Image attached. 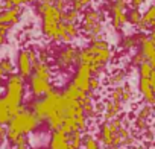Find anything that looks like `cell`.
Instances as JSON below:
<instances>
[{
    "instance_id": "obj_8",
    "label": "cell",
    "mask_w": 155,
    "mask_h": 149,
    "mask_svg": "<svg viewBox=\"0 0 155 149\" xmlns=\"http://www.w3.org/2000/svg\"><path fill=\"white\" fill-rule=\"evenodd\" d=\"M41 125V120L38 119V116L32 111V110H28V108H21L12 119L11 122L8 123V128L18 132V134H31L34 132L38 126Z\"/></svg>"
},
{
    "instance_id": "obj_10",
    "label": "cell",
    "mask_w": 155,
    "mask_h": 149,
    "mask_svg": "<svg viewBox=\"0 0 155 149\" xmlns=\"http://www.w3.org/2000/svg\"><path fill=\"white\" fill-rule=\"evenodd\" d=\"M93 78V71L90 68L88 64H82L79 62L74 68V74L71 78V84H74L78 88L84 93H90V81Z\"/></svg>"
},
{
    "instance_id": "obj_17",
    "label": "cell",
    "mask_w": 155,
    "mask_h": 149,
    "mask_svg": "<svg viewBox=\"0 0 155 149\" xmlns=\"http://www.w3.org/2000/svg\"><path fill=\"white\" fill-rule=\"evenodd\" d=\"M49 147L50 149H71L70 147V143H68V135L64 131H61V129L52 131Z\"/></svg>"
},
{
    "instance_id": "obj_6",
    "label": "cell",
    "mask_w": 155,
    "mask_h": 149,
    "mask_svg": "<svg viewBox=\"0 0 155 149\" xmlns=\"http://www.w3.org/2000/svg\"><path fill=\"white\" fill-rule=\"evenodd\" d=\"M138 73V82L137 90L143 102L155 107V67L149 62H143L137 67Z\"/></svg>"
},
{
    "instance_id": "obj_2",
    "label": "cell",
    "mask_w": 155,
    "mask_h": 149,
    "mask_svg": "<svg viewBox=\"0 0 155 149\" xmlns=\"http://www.w3.org/2000/svg\"><path fill=\"white\" fill-rule=\"evenodd\" d=\"M114 58V49L110 44L108 40L99 38L88 41L87 46L81 47L79 50V62L88 64L93 76H99L107 70V65L113 61Z\"/></svg>"
},
{
    "instance_id": "obj_18",
    "label": "cell",
    "mask_w": 155,
    "mask_h": 149,
    "mask_svg": "<svg viewBox=\"0 0 155 149\" xmlns=\"http://www.w3.org/2000/svg\"><path fill=\"white\" fill-rule=\"evenodd\" d=\"M21 6H14L11 9H3V11H0V25H15L20 22V17H21Z\"/></svg>"
},
{
    "instance_id": "obj_21",
    "label": "cell",
    "mask_w": 155,
    "mask_h": 149,
    "mask_svg": "<svg viewBox=\"0 0 155 149\" xmlns=\"http://www.w3.org/2000/svg\"><path fill=\"white\" fill-rule=\"evenodd\" d=\"M128 25L143 31V12L137 8H129L128 9Z\"/></svg>"
},
{
    "instance_id": "obj_24",
    "label": "cell",
    "mask_w": 155,
    "mask_h": 149,
    "mask_svg": "<svg viewBox=\"0 0 155 149\" xmlns=\"http://www.w3.org/2000/svg\"><path fill=\"white\" fill-rule=\"evenodd\" d=\"M82 147L84 149H101V144H99V140L93 134L87 132V134H84V146Z\"/></svg>"
},
{
    "instance_id": "obj_5",
    "label": "cell",
    "mask_w": 155,
    "mask_h": 149,
    "mask_svg": "<svg viewBox=\"0 0 155 149\" xmlns=\"http://www.w3.org/2000/svg\"><path fill=\"white\" fill-rule=\"evenodd\" d=\"M23 98H25V78L18 73H11L6 81V93L3 96L5 105L9 108L12 117L23 108Z\"/></svg>"
},
{
    "instance_id": "obj_31",
    "label": "cell",
    "mask_w": 155,
    "mask_h": 149,
    "mask_svg": "<svg viewBox=\"0 0 155 149\" xmlns=\"http://www.w3.org/2000/svg\"><path fill=\"white\" fill-rule=\"evenodd\" d=\"M147 37L155 43V25H152V26L149 28V34H147Z\"/></svg>"
},
{
    "instance_id": "obj_20",
    "label": "cell",
    "mask_w": 155,
    "mask_h": 149,
    "mask_svg": "<svg viewBox=\"0 0 155 149\" xmlns=\"http://www.w3.org/2000/svg\"><path fill=\"white\" fill-rule=\"evenodd\" d=\"M126 81H128V71H126V68H117V70L111 71L107 76V84L111 88L123 85V84H126Z\"/></svg>"
},
{
    "instance_id": "obj_37",
    "label": "cell",
    "mask_w": 155,
    "mask_h": 149,
    "mask_svg": "<svg viewBox=\"0 0 155 149\" xmlns=\"http://www.w3.org/2000/svg\"><path fill=\"white\" fill-rule=\"evenodd\" d=\"M2 8H3V5H2V3H0V11H2Z\"/></svg>"
},
{
    "instance_id": "obj_15",
    "label": "cell",
    "mask_w": 155,
    "mask_h": 149,
    "mask_svg": "<svg viewBox=\"0 0 155 149\" xmlns=\"http://www.w3.org/2000/svg\"><path fill=\"white\" fill-rule=\"evenodd\" d=\"M123 108H125V105H122L120 102H116V101L107 99V101H104L102 119H104V120H113V119H117V117L122 114Z\"/></svg>"
},
{
    "instance_id": "obj_25",
    "label": "cell",
    "mask_w": 155,
    "mask_h": 149,
    "mask_svg": "<svg viewBox=\"0 0 155 149\" xmlns=\"http://www.w3.org/2000/svg\"><path fill=\"white\" fill-rule=\"evenodd\" d=\"M93 3H94V0H71V8L82 14L85 9L91 8Z\"/></svg>"
},
{
    "instance_id": "obj_34",
    "label": "cell",
    "mask_w": 155,
    "mask_h": 149,
    "mask_svg": "<svg viewBox=\"0 0 155 149\" xmlns=\"http://www.w3.org/2000/svg\"><path fill=\"white\" fill-rule=\"evenodd\" d=\"M5 76H6V73H5V70L2 68V65H0V81H2Z\"/></svg>"
},
{
    "instance_id": "obj_1",
    "label": "cell",
    "mask_w": 155,
    "mask_h": 149,
    "mask_svg": "<svg viewBox=\"0 0 155 149\" xmlns=\"http://www.w3.org/2000/svg\"><path fill=\"white\" fill-rule=\"evenodd\" d=\"M37 12L41 18V34L52 43L68 44L82 35L79 23L65 22L64 11L58 9L53 2H38Z\"/></svg>"
},
{
    "instance_id": "obj_26",
    "label": "cell",
    "mask_w": 155,
    "mask_h": 149,
    "mask_svg": "<svg viewBox=\"0 0 155 149\" xmlns=\"http://www.w3.org/2000/svg\"><path fill=\"white\" fill-rule=\"evenodd\" d=\"M32 2H35V0H5L3 9H11L14 6H23V5H28Z\"/></svg>"
},
{
    "instance_id": "obj_16",
    "label": "cell",
    "mask_w": 155,
    "mask_h": 149,
    "mask_svg": "<svg viewBox=\"0 0 155 149\" xmlns=\"http://www.w3.org/2000/svg\"><path fill=\"white\" fill-rule=\"evenodd\" d=\"M144 37H146V35H144L143 32H135V34L125 35V37H122V40L119 41L120 49H122V50H125V52L132 50V49H138Z\"/></svg>"
},
{
    "instance_id": "obj_29",
    "label": "cell",
    "mask_w": 155,
    "mask_h": 149,
    "mask_svg": "<svg viewBox=\"0 0 155 149\" xmlns=\"http://www.w3.org/2000/svg\"><path fill=\"white\" fill-rule=\"evenodd\" d=\"M0 65H2V68L5 70V73H6V74L14 73V62H12L9 58H3V59H0Z\"/></svg>"
},
{
    "instance_id": "obj_27",
    "label": "cell",
    "mask_w": 155,
    "mask_h": 149,
    "mask_svg": "<svg viewBox=\"0 0 155 149\" xmlns=\"http://www.w3.org/2000/svg\"><path fill=\"white\" fill-rule=\"evenodd\" d=\"M129 62H131V65H132V67H138V65H141V64H143V62H146V61H144L143 53H141V52L137 49V50L132 53V56H131Z\"/></svg>"
},
{
    "instance_id": "obj_30",
    "label": "cell",
    "mask_w": 155,
    "mask_h": 149,
    "mask_svg": "<svg viewBox=\"0 0 155 149\" xmlns=\"http://www.w3.org/2000/svg\"><path fill=\"white\" fill-rule=\"evenodd\" d=\"M146 2H147V0H128L129 8H137V9H140Z\"/></svg>"
},
{
    "instance_id": "obj_7",
    "label": "cell",
    "mask_w": 155,
    "mask_h": 149,
    "mask_svg": "<svg viewBox=\"0 0 155 149\" xmlns=\"http://www.w3.org/2000/svg\"><path fill=\"white\" fill-rule=\"evenodd\" d=\"M79 47H76L73 43L68 44H59L53 50V67L61 71H68L71 68H76L79 64Z\"/></svg>"
},
{
    "instance_id": "obj_3",
    "label": "cell",
    "mask_w": 155,
    "mask_h": 149,
    "mask_svg": "<svg viewBox=\"0 0 155 149\" xmlns=\"http://www.w3.org/2000/svg\"><path fill=\"white\" fill-rule=\"evenodd\" d=\"M99 141L108 149H119L126 146H134L132 132L125 122V119L104 120L99 128Z\"/></svg>"
},
{
    "instance_id": "obj_33",
    "label": "cell",
    "mask_w": 155,
    "mask_h": 149,
    "mask_svg": "<svg viewBox=\"0 0 155 149\" xmlns=\"http://www.w3.org/2000/svg\"><path fill=\"white\" fill-rule=\"evenodd\" d=\"M5 41H6V35L5 34H0V46L5 44Z\"/></svg>"
},
{
    "instance_id": "obj_28",
    "label": "cell",
    "mask_w": 155,
    "mask_h": 149,
    "mask_svg": "<svg viewBox=\"0 0 155 149\" xmlns=\"http://www.w3.org/2000/svg\"><path fill=\"white\" fill-rule=\"evenodd\" d=\"M101 88H102V81H101V78H99V76H93L91 81H90V93L94 96L96 93L101 91Z\"/></svg>"
},
{
    "instance_id": "obj_9",
    "label": "cell",
    "mask_w": 155,
    "mask_h": 149,
    "mask_svg": "<svg viewBox=\"0 0 155 149\" xmlns=\"http://www.w3.org/2000/svg\"><path fill=\"white\" fill-rule=\"evenodd\" d=\"M107 14H110V23L114 31L122 32L128 25V0H116V2H105Z\"/></svg>"
},
{
    "instance_id": "obj_32",
    "label": "cell",
    "mask_w": 155,
    "mask_h": 149,
    "mask_svg": "<svg viewBox=\"0 0 155 149\" xmlns=\"http://www.w3.org/2000/svg\"><path fill=\"white\" fill-rule=\"evenodd\" d=\"M14 149H29V143H23V144H17V146H14Z\"/></svg>"
},
{
    "instance_id": "obj_39",
    "label": "cell",
    "mask_w": 155,
    "mask_h": 149,
    "mask_svg": "<svg viewBox=\"0 0 155 149\" xmlns=\"http://www.w3.org/2000/svg\"><path fill=\"white\" fill-rule=\"evenodd\" d=\"M0 143H2V137H0Z\"/></svg>"
},
{
    "instance_id": "obj_40",
    "label": "cell",
    "mask_w": 155,
    "mask_h": 149,
    "mask_svg": "<svg viewBox=\"0 0 155 149\" xmlns=\"http://www.w3.org/2000/svg\"><path fill=\"white\" fill-rule=\"evenodd\" d=\"M70 2H71V0H70Z\"/></svg>"
},
{
    "instance_id": "obj_14",
    "label": "cell",
    "mask_w": 155,
    "mask_h": 149,
    "mask_svg": "<svg viewBox=\"0 0 155 149\" xmlns=\"http://www.w3.org/2000/svg\"><path fill=\"white\" fill-rule=\"evenodd\" d=\"M17 70H18V74H20V76H23L25 79H29L31 74L34 73V61L31 58L29 49H21L18 52V56H17Z\"/></svg>"
},
{
    "instance_id": "obj_4",
    "label": "cell",
    "mask_w": 155,
    "mask_h": 149,
    "mask_svg": "<svg viewBox=\"0 0 155 149\" xmlns=\"http://www.w3.org/2000/svg\"><path fill=\"white\" fill-rule=\"evenodd\" d=\"M105 14H107V5L101 6H91L85 9L81 14L79 28L87 41L104 38L105 32Z\"/></svg>"
},
{
    "instance_id": "obj_23",
    "label": "cell",
    "mask_w": 155,
    "mask_h": 149,
    "mask_svg": "<svg viewBox=\"0 0 155 149\" xmlns=\"http://www.w3.org/2000/svg\"><path fill=\"white\" fill-rule=\"evenodd\" d=\"M152 25H155V0L143 12V29H149Z\"/></svg>"
},
{
    "instance_id": "obj_38",
    "label": "cell",
    "mask_w": 155,
    "mask_h": 149,
    "mask_svg": "<svg viewBox=\"0 0 155 149\" xmlns=\"http://www.w3.org/2000/svg\"><path fill=\"white\" fill-rule=\"evenodd\" d=\"M101 149H108V147H105V146H104V147H101Z\"/></svg>"
},
{
    "instance_id": "obj_11",
    "label": "cell",
    "mask_w": 155,
    "mask_h": 149,
    "mask_svg": "<svg viewBox=\"0 0 155 149\" xmlns=\"http://www.w3.org/2000/svg\"><path fill=\"white\" fill-rule=\"evenodd\" d=\"M155 116V110H153V105H149V104H143L141 107L137 108L135 111V116H134V128L140 132H146L149 131V126H150V122Z\"/></svg>"
},
{
    "instance_id": "obj_12",
    "label": "cell",
    "mask_w": 155,
    "mask_h": 149,
    "mask_svg": "<svg viewBox=\"0 0 155 149\" xmlns=\"http://www.w3.org/2000/svg\"><path fill=\"white\" fill-rule=\"evenodd\" d=\"M134 98H135V93H134V88L126 82L123 85H119V87H113L110 91H108V96L107 99H111V101H116V102H120L122 105H129L131 102H134Z\"/></svg>"
},
{
    "instance_id": "obj_13",
    "label": "cell",
    "mask_w": 155,
    "mask_h": 149,
    "mask_svg": "<svg viewBox=\"0 0 155 149\" xmlns=\"http://www.w3.org/2000/svg\"><path fill=\"white\" fill-rule=\"evenodd\" d=\"M53 88H55V87H53L52 81L44 79V78L38 76V74H35V73L31 74V78H29V90H31L32 96H35V98H43V96H46L47 93H50Z\"/></svg>"
},
{
    "instance_id": "obj_36",
    "label": "cell",
    "mask_w": 155,
    "mask_h": 149,
    "mask_svg": "<svg viewBox=\"0 0 155 149\" xmlns=\"http://www.w3.org/2000/svg\"><path fill=\"white\" fill-rule=\"evenodd\" d=\"M105 2H116V0H105Z\"/></svg>"
},
{
    "instance_id": "obj_19",
    "label": "cell",
    "mask_w": 155,
    "mask_h": 149,
    "mask_svg": "<svg viewBox=\"0 0 155 149\" xmlns=\"http://www.w3.org/2000/svg\"><path fill=\"white\" fill-rule=\"evenodd\" d=\"M138 50L143 53L144 61H146V62H149L152 67H155V43H153L147 35L143 38V41H141V44H140Z\"/></svg>"
},
{
    "instance_id": "obj_22",
    "label": "cell",
    "mask_w": 155,
    "mask_h": 149,
    "mask_svg": "<svg viewBox=\"0 0 155 149\" xmlns=\"http://www.w3.org/2000/svg\"><path fill=\"white\" fill-rule=\"evenodd\" d=\"M67 135H68V143H70L71 149H82V146H84V132L74 131V132H70Z\"/></svg>"
},
{
    "instance_id": "obj_35",
    "label": "cell",
    "mask_w": 155,
    "mask_h": 149,
    "mask_svg": "<svg viewBox=\"0 0 155 149\" xmlns=\"http://www.w3.org/2000/svg\"><path fill=\"white\" fill-rule=\"evenodd\" d=\"M131 149H144V146H143V144H134Z\"/></svg>"
}]
</instances>
